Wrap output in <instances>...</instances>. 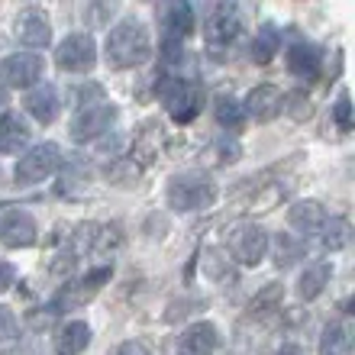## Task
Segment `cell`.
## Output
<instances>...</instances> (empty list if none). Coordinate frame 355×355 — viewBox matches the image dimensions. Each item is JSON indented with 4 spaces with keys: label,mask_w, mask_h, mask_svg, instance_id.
Listing matches in <instances>:
<instances>
[{
    "label": "cell",
    "mask_w": 355,
    "mask_h": 355,
    "mask_svg": "<svg viewBox=\"0 0 355 355\" xmlns=\"http://www.w3.org/2000/svg\"><path fill=\"white\" fill-rule=\"evenodd\" d=\"M113 355H152V352H149V346H142V343L130 339V343H123V346L113 349Z\"/></svg>",
    "instance_id": "cell-34"
},
{
    "label": "cell",
    "mask_w": 355,
    "mask_h": 355,
    "mask_svg": "<svg viewBox=\"0 0 355 355\" xmlns=\"http://www.w3.org/2000/svg\"><path fill=\"white\" fill-rule=\"evenodd\" d=\"M155 155H159V126H155V123H149V126H142V132L136 136V142H132L130 159L142 168V165H152V162H155Z\"/></svg>",
    "instance_id": "cell-22"
},
{
    "label": "cell",
    "mask_w": 355,
    "mask_h": 355,
    "mask_svg": "<svg viewBox=\"0 0 355 355\" xmlns=\"http://www.w3.org/2000/svg\"><path fill=\"white\" fill-rule=\"evenodd\" d=\"M220 346V333L214 323H191L178 339V355H214Z\"/></svg>",
    "instance_id": "cell-15"
},
{
    "label": "cell",
    "mask_w": 355,
    "mask_h": 355,
    "mask_svg": "<svg viewBox=\"0 0 355 355\" xmlns=\"http://www.w3.org/2000/svg\"><path fill=\"white\" fill-rule=\"evenodd\" d=\"M320 355H352V336L346 323H329L320 336Z\"/></svg>",
    "instance_id": "cell-23"
},
{
    "label": "cell",
    "mask_w": 355,
    "mask_h": 355,
    "mask_svg": "<svg viewBox=\"0 0 355 355\" xmlns=\"http://www.w3.org/2000/svg\"><path fill=\"white\" fill-rule=\"evenodd\" d=\"M200 262H204V271L216 281V284H233V281H236L233 268H230V259H226L223 252H216V249H207V252L200 255Z\"/></svg>",
    "instance_id": "cell-26"
},
{
    "label": "cell",
    "mask_w": 355,
    "mask_h": 355,
    "mask_svg": "<svg viewBox=\"0 0 355 355\" xmlns=\"http://www.w3.org/2000/svg\"><path fill=\"white\" fill-rule=\"evenodd\" d=\"M243 110H245V116L252 113L255 120L268 123V120H275V116L284 110V97H281V91L275 85H259V87H252V91H249V97H245V103H243Z\"/></svg>",
    "instance_id": "cell-16"
},
{
    "label": "cell",
    "mask_w": 355,
    "mask_h": 355,
    "mask_svg": "<svg viewBox=\"0 0 355 355\" xmlns=\"http://www.w3.org/2000/svg\"><path fill=\"white\" fill-rule=\"evenodd\" d=\"M58 162H62V152H58L55 142H39V146L19 155L13 178H17V184H39L58 168Z\"/></svg>",
    "instance_id": "cell-5"
},
{
    "label": "cell",
    "mask_w": 355,
    "mask_h": 355,
    "mask_svg": "<svg viewBox=\"0 0 355 355\" xmlns=\"http://www.w3.org/2000/svg\"><path fill=\"white\" fill-rule=\"evenodd\" d=\"M323 68V52L313 42H294L288 49V71L300 81H317Z\"/></svg>",
    "instance_id": "cell-14"
},
{
    "label": "cell",
    "mask_w": 355,
    "mask_h": 355,
    "mask_svg": "<svg viewBox=\"0 0 355 355\" xmlns=\"http://www.w3.org/2000/svg\"><path fill=\"white\" fill-rule=\"evenodd\" d=\"M13 33L23 46L29 49H46L52 42V23H49L46 10L39 7H26L17 13V23H13Z\"/></svg>",
    "instance_id": "cell-11"
},
{
    "label": "cell",
    "mask_w": 355,
    "mask_h": 355,
    "mask_svg": "<svg viewBox=\"0 0 355 355\" xmlns=\"http://www.w3.org/2000/svg\"><path fill=\"white\" fill-rule=\"evenodd\" d=\"M333 120H336V126L343 132L352 130V101H349V94L343 91L336 97V103H333Z\"/></svg>",
    "instance_id": "cell-30"
},
{
    "label": "cell",
    "mask_w": 355,
    "mask_h": 355,
    "mask_svg": "<svg viewBox=\"0 0 355 355\" xmlns=\"http://www.w3.org/2000/svg\"><path fill=\"white\" fill-rule=\"evenodd\" d=\"M162 26H165V33H168V39H175V42H181L184 36H191L197 26L194 19V10H191V3H168V7L162 10Z\"/></svg>",
    "instance_id": "cell-20"
},
{
    "label": "cell",
    "mask_w": 355,
    "mask_h": 355,
    "mask_svg": "<svg viewBox=\"0 0 355 355\" xmlns=\"http://www.w3.org/2000/svg\"><path fill=\"white\" fill-rule=\"evenodd\" d=\"M113 120H116V107H113V103H94V107L81 110L75 120H71V130L68 132H71L75 142H91L110 130Z\"/></svg>",
    "instance_id": "cell-10"
},
{
    "label": "cell",
    "mask_w": 355,
    "mask_h": 355,
    "mask_svg": "<svg viewBox=\"0 0 355 355\" xmlns=\"http://www.w3.org/2000/svg\"><path fill=\"white\" fill-rule=\"evenodd\" d=\"M223 243L230 259H236L239 265H249V268H255L268 252V233L252 220H236L233 226H226Z\"/></svg>",
    "instance_id": "cell-3"
},
{
    "label": "cell",
    "mask_w": 355,
    "mask_h": 355,
    "mask_svg": "<svg viewBox=\"0 0 355 355\" xmlns=\"http://www.w3.org/2000/svg\"><path fill=\"white\" fill-rule=\"evenodd\" d=\"M39 239V226L26 210H10L0 220V243L7 249H29Z\"/></svg>",
    "instance_id": "cell-12"
},
{
    "label": "cell",
    "mask_w": 355,
    "mask_h": 355,
    "mask_svg": "<svg viewBox=\"0 0 355 355\" xmlns=\"http://www.w3.org/2000/svg\"><path fill=\"white\" fill-rule=\"evenodd\" d=\"M17 333V317L10 313V307H0V343H7Z\"/></svg>",
    "instance_id": "cell-32"
},
{
    "label": "cell",
    "mask_w": 355,
    "mask_h": 355,
    "mask_svg": "<svg viewBox=\"0 0 355 355\" xmlns=\"http://www.w3.org/2000/svg\"><path fill=\"white\" fill-rule=\"evenodd\" d=\"M288 223H291V230H297L300 236H313L327 223V210H323L320 200H297V204L288 210Z\"/></svg>",
    "instance_id": "cell-17"
},
{
    "label": "cell",
    "mask_w": 355,
    "mask_h": 355,
    "mask_svg": "<svg viewBox=\"0 0 355 355\" xmlns=\"http://www.w3.org/2000/svg\"><path fill=\"white\" fill-rule=\"evenodd\" d=\"M13 281H17V268H13L10 262H3V259H0V294L13 288Z\"/></svg>",
    "instance_id": "cell-33"
},
{
    "label": "cell",
    "mask_w": 355,
    "mask_h": 355,
    "mask_svg": "<svg viewBox=\"0 0 355 355\" xmlns=\"http://www.w3.org/2000/svg\"><path fill=\"white\" fill-rule=\"evenodd\" d=\"M113 268L110 265H101V268L87 271L81 281H75V284H65V288L58 291L55 297H52V304H49V313H62V310H71V307H81V304H87V300L97 294V291L110 281Z\"/></svg>",
    "instance_id": "cell-6"
},
{
    "label": "cell",
    "mask_w": 355,
    "mask_h": 355,
    "mask_svg": "<svg viewBox=\"0 0 355 355\" xmlns=\"http://www.w3.org/2000/svg\"><path fill=\"white\" fill-rule=\"evenodd\" d=\"M300 252H304V245L294 243L291 236H278V239H275V265H281V268H288V265L297 262Z\"/></svg>",
    "instance_id": "cell-29"
},
{
    "label": "cell",
    "mask_w": 355,
    "mask_h": 355,
    "mask_svg": "<svg viewBox=\"0 0 355 355\" xmlns=\"http://www.w3.org/2000/svg\"><path fill=\"white\" fill-rule=\"evenodd\" d=\"M329 275H333V268H329L327 262H317V265H310V268H304L300 284H297V294L304 300H317L320 294H323V288L329 284Z\"/></svg>",
    "instance_id": "cell-21"
},
{
    "label": "cell",
    "mask_w": 355,
    "mask_h": 355,
    "mask_svg": "<svg viewBox=\"0 0 355 355\" xmlns=\"http://www.w3.org/2000/svg\"><path fill=\"white\" fill-rule=\"evenodd\" d=\"M275 52H278V29L262 26L259 29V36L252 39V58L259 62V65H265V62L275 58Z\"/></svg>",
    "instance_id": "cell-28"
},
{
    "label": "cell",
    "mask_w": 355,
    "mask_h": 355,
    "mask_svg": "<svg viewBox=\"0 0 355 355\" xmlns=\"http://www.w3.org/2000/svg\"><path fill=\"white\" fill-rule=\"evenodd\" d=\"M239 33H243V19H239V7L236 3H220L204 23V39L210 49L233 46V39Z\"/></svg>",
    "instance_id": "cell-8"
},
{
    "label": "cell",
    "mask_w": 355,
    "mask_h": 355,
    "mask_svg": "<svg viewBox=\"0 0 355 355\" xmlns=\"http://www.w3.org/2000/svg\"><path fill=\"white\" fill-rule=\"evenodd\" d=\"M42 68L46 62L36 52H17L0 62V81L7 87H33L42 78Z\"/></svg>",
    "instance_id": "cell-9"
},
{
    "label": "cell",
    "mask_w": 355,
    "mask_h": 355,
    "mask_svg": "<svg viewBox=\"0 0 355 355\" xmlns=\"http://www.w3.org/2000/svg\"><path fill=\"white\" fill-rule=\"evenodd\" d=\"M91 346V327L85 320H68L55 333V352L58 355H81Z\"/></svg>",
    "instance_id": "cell-18"
},
{
    "label": "cell",
    "mask_w": 355,
    "mask_h": 355,
    "mask_svg": "<svg viewBox=\"0 0 355 355\" xmlns=\"http://www.w3.org/2000/svg\"><path fill=\"white\" fill-rule=\"evenodd\" d=\"M55 62L62 71H71V75H85L91 71L94 62H97V46L87 33H71L58 42L55 49Z\"/></svg>",
    "instance_id": "cell-7"
},
{
    "label": "cell",
    "mask_w": 355,
    "mask_h": 355,
    "mask_svg": "<svg viewBox=\"0 0 355 355\" xmlns=\"http://www.w3.org/2000/svg\"><path fill=\"white\" fill-rule=\"evenodd\" d=\"M278 355H304V349H297V346H281Z\"/></svg>",
    "instance_id": "cell-35"
},
{
    "label": "cell",
    "mask_w": 355,
    "mask_h": 355,
    "mask_svg": "<svg viewBox=\"0 0 355 355\" xmlns=\"http://www.w3.org/2000/svg\"><path fill=\"white\" fill-rule=\"evenodd\" d=\"M26 110L36 116L42 126H49V123H55L58 116V91L52 85H36L33 91L26 94Z\"/></svg>",
    "instance_id": "cell-19"
},
{
    "label": "cell",
    "mask_w": 355,
    "mask_h": 355,
    "mask_svg": "<svg viewBox=\"0 0 355 355\" xmlns=\"http://www.w3.org/2000/svg\"><path fill=\"white\" fill-rule=\"evenodd\" d=\"M152 55L149 29L139 19H123L107 36V62L113 68H139Z\"/></svg>",
    "instance_id": "cell-1"
},
{
    "label": "cell",
    "mask_w": 355,
    "mask_h": 355,
    "mask_svg": "<svg viewBox=\"0 0 355 355\" xmlns=\"http://www.w3.org/2000/svg\"><path fill=\"white\" fill-rule=\"evenodd\" d=\"M214 113H216V123L226 126V130L239 132L245 126V110H243V103L236 101L233 94H220V97H216Z\"/></svg>",
    "instance_id": "cell-24"
},
{
    "label": "cell",
    "mask_w": 355,
    "mask_h": 355,
    "mask_svg": "<svg viewBox=\"0 0 355 355\" xmlns=\"http://www.w3.org/2000/svg\"><path fill=\"white\" fill-rule=\"evenodd\" d=\"M320 236H323V245H327L329 252L346 249V245H349V220H346V216H333V220H327V223H323Z\"/></svg>",
    "instance_id": "cell-27"
},
{
    "label": "cell",
    "mask_w": 355,
    "mask_h": 355,
    "mask_svg": "<svg viewBox=\"0 0 355 355\" xmlns=\"http://www.w3.org/2000/svg\"><path fill=\"white\" fill-rule=\"evenodd\" d=\"M165 197H168V207L178 214H191V210H204L216 200V187L207 175H197V171H187V175H175L165 187Z\"/></svg>",
    "instance_id": "cell-2"
},
{
    "label": "cell",
    "mask_w": 355,
    "mask_h": 355,
    "mask_svg": "<svg viewBox=\"0 0 355 355\" xmlns=\"http://www.w3.org/2000/svg\"><path fill=\"white\" fill-rule=\"evenodd\" d=\"M159 97L175 123H191L204 107V94L187 78H165L159 85Z\"/></svg>",
    "instance_id": "cell-4"
},
{
    "label": "cell",
    "mask_w": 355,
    "mask_h": 355,
    "mask_svg": "<svg viewBox=\"0 0 355 355\" xmlns=\"http://www.w3.org/2000/svg\"><path fill=\"white\" fill-rule=\"evenodd\" d=\"M33 139V130L26 126V120L13 110L0 113V152L3 155H23Z\"/></svg>",
    "instance_id": "cell-13"
},
{
    "label": "cell",
    "mask_w": 355,
    "mask_h": 355,
    "mask_svg": "<svg viewBox=\"0 0 355 355\" xmlns=\"http://www.w3.org/2000/svg\"><path fill=\"white\" fill-rule=\"evenodd\" d=\"M288 113L294 120H310V113H313V103H310L307 94H291V103H288Z\"/></svg>",
    "instance_id": "cell-31"
},
{
    "label": "cell",
    "mask_w": 355,
    "mask_h": 355,
    "mask_svg": "<svg viewBox=\"0 0 355 355\" xmlns=\"http://www.w3.org/2000/svg\"><path fill=\"white\" fill-rule=\"evenodd\" d=\"M281 297H284V288H281V284H265V288L249 300V313H252V317H268V313L278 310Z\"/></svg>",
    "instance_id": "cell-25"
}]
</instances>
